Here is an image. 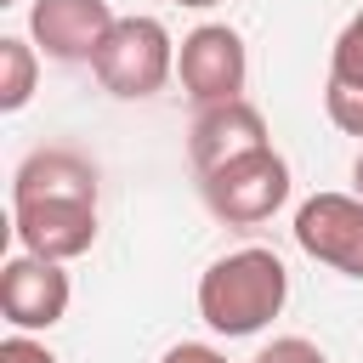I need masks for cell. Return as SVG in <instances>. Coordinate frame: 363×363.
I'll return each mask as SVG.
<instances>
[{
	"mask_svg": "<svg viewBox=\"0 0 363 363\" xmlns=\"http://www.w3.org/2000/svg\"><path fill=\"white\" fill-rule=\"evenodd\" d=\"M176 6H193V11H210V6H221V0H176Z\"/></svg>",
	"mask_w": 363,
	"mask_h": 363,
	"instance_id": "obj_18",
	"label": "cell"
},
{
	"mask_svg": "<svg viewBox=\"0 0 363 363\" xmlns=\"http://www.w3.org/2000/svg\"><path fill=\"white\" fill-rule=\"evenodd\" d=\"M0 363H57V352H51L45 340H34L28 329H11V335L0 340Z\"/></svg>",
	"mask_w": 363,
	"mask_h": 363,
	"instance_id": "obj_15",
	"label": "cell"
},
{
	"mask_svg": "<svg viewBox=\"0 0 363 363\" xmlns=\"http://www.w3.org/2000/svg\"><path fill=\"white\" fill-rule=\"evenodd\" d=\"M34 85H40V45L23 34H6L0 40V113L28 108Z\"/></svg>",
	"mask_w": 363,
	"mask_h": 363,
	"instance_id": "obj_11",
	"label": "cell"
},
{
	"mask_svg": "<svg viewBox=\"0 0 363 363\" xmlns=\"http://www.w3.org/2000/svg\"><path fill=\"white\" fill-rule=\"evenodd\" d=\"M323 108H329V125H335V130L363 136V85L329 79V85H323Z\"/></svg>",
	"mask_w": 363,
	"mask_h": 363,
	"instance_id": "obj_13",
	"label": "cell"
},
{
	"mask_svg": "<svg viewBox=\"0 0 363 363\" xmlns=\"http://www.w3.org/2000/svg\"><path fill=\"white\" fill-rule=\"evenodd\" d=\"M267 142H272V136H267V113H261L255 102H244V96L193 108L187 159H193L199 176L216 170V164H227V159H238V153H255V147H267Z\"/></svg>",
	"mask_w": 363,
	"mask_h": 363,
	"instance_id": "obj_9",
	"label": "cell"
},
{
	"mask_svg": "<svg viewBox=\"0 0 363 363\" xmlns=\"http://www.w3.org/2000/svg\"><path fill=\"white\" fill-rule=\"evenodd\" d=\"M295 244L335 267L340 278H363V199L357 193H312L295 210Z\"/></svg>",
	"mask_w": 363,
	"mask_h": 363,
	"instance_id": "obj_5",
	"label": "cell"
},
{
	"mask_svg": "<svg viewBox=\"0 0 363 363\" xmlns=\"http://www.w3.org/2000/svg\"><path fill=\"white\" fill-rule=\"evenodd\" d=\"M352 193H357V199H363V153H357V159H352Z\"/></svg>",
	"mask_w": 363,
	"mask_h": 363,
	"instance_id": "obj_17",
	"label": "cell"
},
{
	"mask_svg": "<svg viewBox=\"0 0 363 363\" xmlns=\"http://www.w3.org/2000/svg\"><path fill=\"white\" fill-rule=\"evenodd\" d=\"M11 233L28 255L74 261L96 244V199H23L11 204Z\"/></svg>",
	"mask_w": 363,
	"mask_h": 363,
	"instance_id": "obj_7",
	"label": "cell"
},
{
	"mask_svg": "<svg viewBox=\"0 0 363 363\" xmlns=\"http://www.w3.org/2000/svg\"><path fill=\"white\" fill-rule=\"evenodd\" d=\"M199 193H204V204H210L216 221H227V227H261V221H272L289 204V159L267 142L255 153H238V159L204 170Z\"/></svg>",
	"mask_w": 363,
	"mask_h": 363,
	"instance_id": "obj_3",
	"label": "cell"
},
{
	"mask_svg": "<svg viewBox=\"0 0 363 363\" xmlns=\"http://www.w3.org/2000/svg\"><path fill=\"white\" fill-rule=\"evenodd\" d=\"M284 301H289V267L261 244H244L199 272V318L210 323V335L227 340L261 335L284 312Z\"/></svg>",
	"mask_w": 363,
	"mask_h": 363,
	"instance_id": "obj_1",
	"label": "cell"
},
{
	"mask_svg": "<svg viewBox=\"0 0 363 363\" xmlns=\"http://www.w3.org/2000/svg\"><path fill=\"white\" fill-rule=\"evenodd\" d=\"M68 301H74V284L62 272V261H45V255H11L0 267V312L11 329H57L68 318Z\"/></svg>",
	"mask_w": 363,
	"mask_h": 363,
	"instance_id": "obj_6",
	"label": "cell"
},
{
	"mask_svg": "<svg viewBox=\"0 0 363 363\" xmlns=\"http://www.w3.org/2000/svg\"><path fill=\"white\" fill-rule=\"evenodd\" d=\"M255 363H329V357H323V346L306 340V335H278L272 346L255 352Z\"/></svg>",
	"mask_w": 363,
	"mask_h": 363,
	"instance_id": "obj_14",
	"label": "cell"
},
{
	"mask_svg": "<svg viewBox=\"0 0 363 363\" xmlns=\"http://www.w3.org/2000/svg\"><path fill=\"white\" fill-rule=\"evenodd\" d=\"M113 23L119 11L108 0H34L28 6V40L51 62H91Z\"/></svg>",
	"mask_w": 363,
	"mask_h": 363,
	"instance_id": "obj_8",
	"label": "cell"
},
{
	"mask_svg": "<svg viewBox=\"0 0 363 363\" xmlns=\"http://www.w3.org/2000/svg\"><path fill=\"white\" fill-rule=\"evenodd\" d=\"M329 79H346V85H363V11L335 34V51H329Z\"/></svg>",
	"mask_w": 363,
	"mask_h": 363,
	"instance_id": "obj_12",
	"label": "cell"
},
{
	"mask_svg": "<svg viewBox=\"0 0 363 363\" xmlns=\"http://www.w3.org/2000/svg\"><path fill=\"white\" fill-rule=\"evenodd\" d=\"M0 6H17V0H0Z\"/></svg>",
	"mask_w": 363,
	"mask_h": 363,
	"instance_id": "obj_19",
	"label": "cell"
},
{
	"mask_svg": "<svg viewBox=\"0 0 363 363\" xmlns=\"http://www.w3.org/2000/svg\"><path fill=\"white\" fill-rule=\"evenodd\" d=\"M23 199H96V164L74 147H34L11 176V204Z\"/></svg>",
	"mask_w": 363,
	"mask_h": 363,
	"instance_id": "obj_10",
	"label": "cell"
},
{
	"mask_svg": "<svg viewBox=\"0 0 363 363\" xmlns=\"http://www.w3.org/2000/svg\"><path fill=\"white\" fill-rule=\"evenodd\" d=\"M91 74H96V85H102L108 96H119V102L159 96V91L170 85V74H176V40H170V28H164L159 17L130 11V17H119V23L108 28L102 51L91 57Z\"/></svg>",
	"mask_w": 363,
	"mask_h": 363,
	"instance_id": "obj_2",
	"label": "cell"
},
{
	"mask_svg": "<svg viewBox=\"0 0 363 363\" xmlns=\"http://www.w3.org/2000/svg\"><path fill=\"white\" fill-rule=\"evenodd\" d=\"M159 363H227V352H216L210 340H176Z\"/></svg>",
	"mask_w": 363,
	"mask_h": 363,
	"instance_id": "obj_16",
	"label": "cell"
},
{
	"mask_svg": "<svg viewBox=\"0 0 363 363\" xmlns=\"http://www.w3.org/2000/svg\"><path fill=\"white\" fill-rule=\"evenodd\" d=\"M176 79H182V91H187L193 108L244 96L250 51H244L238 28H227V23H199L193 34H182V45H176Z\"/></svg>",
	"mask_w": 363,
	"mask_h": 363,
	"instance_id": "obj_4",
	"label": "cell"
}]
</instances>
